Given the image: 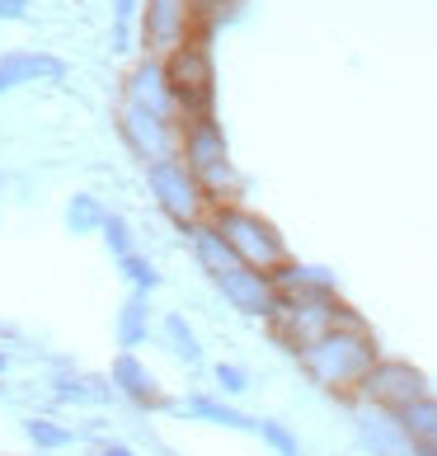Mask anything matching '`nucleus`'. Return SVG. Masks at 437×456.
<instances>
[{
  "mask_svg": "<svg viewBox=\"0 0 437 456\" xmlns=\"http://www.w3.org/2000/svg\"><path fill=\"white\" fill-rule=\"evenodd\" d=\"M296 362L320 391L339 395V400H358L362 381L372 377V367L381 362V348L372 339V330H367V320H352V325L329 330L325 339H315L311 348H301Z\"/></svg>",
  "mask_w": 437,
  "mask_h": 456,
  "instance_id": "1",
  "label": "nucleus"
},
{
  "mask_svg": "<svg viewBox=\"0 0 437 456\" xmlns=\"http://www.w3.org/2000/svg\"><path fill=\"white\" fill-rule=\"evenodd\" d=\"M207 222H212L216 235H222V240L235 249V259L249 264V268H259V273H268V278H273L278 268L292 264L287 240L278 235V226L268 222V216L240 208V202H216Z\"/></svg>",
  "mask_w": 437,
  "mask_h": 456,
  "instance_id": "2",
  "label": "nucleus"
},
{
  "mask_svg": "<svg viewBox=\"0 0 437 456\" xmlns=\"http://www.w3.org/2000/svg\"><path fill=\"white\" fill-rule=\"evenodd\" d=\"M352 320H362V315L344 306L339 292H301V297H278V311L268 320V330H273V339L287 353H301L315 339H325L329 330L352 325Z\"/></svg>",
  "mask_w": 437,
  "mask_h": 456,
  "instance_id": "3",
  "label": "nucleus"
},
{
  "mask_svg": "<svg viewBox=\"0 0 437 456\" xmlns=\"http://www.w3.org/2000/svg\"><path fill=\"white\" fill-rule=\"evenodd\" d=\"M165 76H170L174 104H179V127L198 123V118H216V61H212V33H193L183 47L165 57Z\"/></svg>",
  "mask_w": 437,
  "mask_h": 456,
  "instance_id": "4",
  "label": "nucleus"
},
{
  "mask_svg": "<svg viewBox=\"0 0 437 456\" xmlns=\"http://www.w3.org/2000/svg\"><path fill=\"white\" fill-rule=\"evenodd\" d=\"M146 183H150V198L160 202V212L170 216L174 226H183V231H198L212 216V208H216V202L207 198V189L198 183V175L179 156L150 160L146 165Z\"/></svg>",
  "mask_w": 437,
  "mask_h": 456,
  "instance_id": "5",
  "label": "nucleus"
},
{
  "mask_svg": "<svg viewBox=\"0 0 437 456\" xmlns=\"http://www.w3.org/2000/svg\"><path fill=\"white\" fill-rule=\"evenodd\" d=\"M179 160L198 175V183L207 189L212 202H231V183H235V170H231V151H226V132L216 118H198V123H183L179 127Z\"/></svg>",
  "mask_w": 437,
  "mask_h": 456,
  "instance_id": "6",
  "label": "nucleus"
},
{
  "mask_svg": "<svg viewBox=\"0 0 437 456\" xmlns=\"http://www.w3.org/2000/svg\"><path fill=\"white\" fill-rule=\"evenodd\" d=\"M424 395H433V391H428V377H424L414 362H405V358H381V362L372 367V377L362 381V391H358L362 404L385 410V414H400L405 404L424 400Z\"/></svg>",
  "mask_w": 437,
  "mask_h": 456,
  "instance_id": "7",
  "label": "nucleus"
},
{
  "mask_svg": "<svg viewBox=\"0 0 437 456\" xmlns=\"http://www.w3.org/2000/svg\"><path fill=\"white\" fill-rule=\"evenodd\" d=\"M216 292H222L231 306L240 311V315H249V320H273V311H278L273 278L259 273V268H249V264H235L231 273L216 278Z\"/></svg>",
  "mask_w": 437,
  "mask_h": 456,
  "instance_id": "8",
  "label": "nucleus"
},
{
  "mask_svg": "<svg viewBox=\"0 0 437 456\" xmlns=\"http://www.w3.org/2000/svg\"><path fill=\"white\" fill-rule=\"evenodd\" d=\"M38 80H66V61L53 53H5L0 57V94L38 86Z\"/></svg>",
  "mask_w": 437,
  "mask_h": 456,
  "instance_id": "9",
  "label": "nucleus"
},
{
  "mask_svg": "<svg viewBox=\"0 0 437 456\" xmlns=\"http://www.w3.org/2000/svg\"><path fill=\"white\" fill-rule=\"evenodd\" d=\"M358 443L372 456H414V443L405 437V428L395 424V414L372 410V404L358 414Z\"/></svg>",
  "mask_w": 437,
  "mask_h": 456,
  "instance_id": "10",
  "label": "nucleus"
},
{
  "mask_svg": "<svg viewBox=\"0 0 437 456\" xmlns=\"http://www.w3.org/2000/svg\"><path fill=\"white\" fill-rule=\"evenodd\" d=\"M109 381H113L117 395H127L132 404H142V410L146 404H160V386H156V377H150V367H142L137 353H117Z\"/></svg>",
  "mask_w": 437,
  "mask_h": 456,
  "instance_id": "11",
  "label": "nucleus"
},
{
  "mask_svg": "<svg viewBox=\"0 0 437 456\" xmlns=\"http://www.w3.org/2000/svg\"><path fill=\"white\" fill-rule=\"evenodd\" d=\"M193 259H198V268H203L212 282L222 278V273H231L235 264H240V259H235V249L222 240V235H216L212 222H203V226L193 231Z\"/></svg>",
  "mask_w": 437,
  "mask_h": 456,
  "instance_id": "12",
  "label": "nucleus"
},
{
  "mask_svg": "<svg viewBox=\"0 0 437 456\" xmlns=\"http://www.w3.org/2000/svg\"><path fill=\"white\" fill-rule=\"evenodd\" d=\"M146 339H150V301H146V292H132L123 301V311H117V348L132 353Z\"/></svg>",
  "mask_w": 437,
  "mask_h": 456,
  "instance_id": "13",
  "label": "nucleus"
},
{
  "mask_svg": "<svg viewBox=\"0 0 437 456\" xmlns=\"http://www.w3.org/2000/svg\"><path fill=\"white\" fill-rule=\"evenodd\" d=\"M183 414L207 419V424H222V428H240V433H255V428H259V419H249V414L235 410V404H226V400H212V395H193L189 404H183Z\"/></svg>",
  "mask_w": 437,
  "mask_h": 456,
  "instance_id": "14",
  "label": "nucleus"
},
{
  "mask_svg": "<svg viewBox=\"0 0 437 456\" xmlns=\"http://www.w3.org/2000/svg\"><path fill=\"white\" fill-rule=\"evenodd\" d=\"M395 424L405 428L409 443H437V395H424L405 404V410L395 414Z\"/></svg>",
  "mask_w": 437,
  "mask_h": 456,
  "instance_id": "15",
  "label": "nucleus"
},
{
  "mask_svg": "<svg viewBox=\"0 0 437 456\" xmlns=\"http://www.w3.org/2000/svg\"><path fill=\"white\" fill-rule=\"evenodd\" d=\"M57 400H80V404H109L117 391H113V381H94V377H57Z\"/></svg>",
  "mask_w": 437,
  "mask_h": 456,
  "instance_id": "16",
  "label": "nucleus"
},
{
  "mask_svg": "<svg viewBox=\"0 0 437 456\" xmlns=\"http://www.w3.org/2000/svg\"><path fill=\"white\" fill-rule=\"evenodd\" d=\"M104 222H109V212L99 208V198H94V193H76L71 202H66V226H71L76 235L104 231Z\"/></svg>",
  "mask_w": 437,
  "mask_h": 456,
  "instance_id": "17",
  "label": "nucleus"
},
{
  "mask_svg": "<svg viewBox=\"0 0 437 456\" xmlns=\"http://www.w3.org/2000/svg\"><path fill=\"white\" fill-rule=\"evenodd\" d=\"M160 330H165V339H170V348H174L179 362H189V367L203 362V344H198V334L189 330V320H183V315H165Z\"/></svg>",
  "mask_w": 437,
  "mask_h": 456,
  "instance_id": "18",
  "label": "nucleus"
},
{
  "mask_svg": "<svg viewBox=\"0 0 437 456\" xmlns=\"http://www.w3.org/2000/svg\"><path fill=\"white\" fill-rule=\"evenodd\" d=\"M255 437H263V447L273 452V456H301V437L287 424H278V419H259Z\"/></svg>",
  "mask_w": 437,
  "mask_h": 456,
  "instance_id": "19",
  "label": "nucleus"
},
{
  "mask_svg": "<svg viewBox=\"0 0 437 456\" xmlns=\"http://www.w3.org/2000/svg\"><path fill=\"white\" fill-rule=\"evenodd\" d=\"M24 433H28V443L33 447H47V452H57V447H71V428H57L53 419H28L24 424Z\"/></svg>",
  "mask_w": 437,
  "mask_h": 456,
  "instance_id": "20",
  "label": "nucleus"
},
{
  "mask_svg": "<svg viewBox=\"0 0 437 456\" xmlns=\"http://www.w3.org/2000/svg\"><path fill=\"white\" fill-rule=\"evenodd\" d=\"M123 264V273H127V282H132V292H156V282H160V273H156V264H150L146 255H127V259H117Z\"/></svg>",
  "mask_w": 437,
  "mask_h": 456,
  "instance_id": "21",
  "label": "nucleus"
},
{
  "mask_svg": "<svg viewBox=\"0 0 437 456\" xmlns=\"http://www.w3.org/2000/svg\"><path fill=\"white\" fill-rule=\"evenodd\" d=\"M104 245L113 249V259L137 255V249H132V231H127V222H123L117 212H109V222H104Z\"/></svg>",
  "mask_w": 437,
  "mask_h": 456,
  "instance_id": "22",
  "label": "nucleus"
},
{
  "mask_svg": "<svg viewBox=\"0 0 437 456\" xmlns=\"http://www.w3.org/2000/svg\"><path fill=\"white\" fill-rule=\"evenodd\" d=\"M212 377H216V391H222V395H245L249 391V371L235 367V362H216Z\"/></svg>",
  "mask_w": 437,
  "mask_h": 456,
  "instance_id": "23",
  "label": "nucleus"
},
{
  "mask_svg": "<svg viewBox=\"0 0 437 456\" xmlns=\"http://www.w3.org/2000/svg\"><path fill=\"white\" fill-rule=\"evenodd\" d=\"M113 20H117V47H127L132 20H137V0H113Z\"/></svg>",
  "mask_w": 437,
  "mask_h": 456,
  "instance_id": "24",
  "label": "nucleus"
},
{
  "mask_svg": "<svg viewBox=\"0 0 437 456\" xmlns=\"http://www.w3.org/2000/svg\"><path fill=\"white\" fill-rule=\"evenodd\" d=\"M0 20L24 24V20H28V0H0Z\"/></svg>",
  "mask_w": 437,
  "mask_h": 456,
  "instance_id": "25",
  "label": "nucleus"
},
{
  "mask_svg": "<svg viewBox=\"0 0 437 456\" xmlns=\"http://www.w3.org/2000/svg\"><path fill=\"white\" fill-rule=\"evenodd\" d=\"M99 456H137V452H132V447H123V443H109V447L99 452Z\"/></svg>",
  "mask_w": 437,
  "mask_h": 456,
  "instance_id": "26",
  "label": "nucleus"
},
{
  "mask_svg": "<svg viewBox=\"0 0 437 456\" xmlns=\"http://www.w3.org/2000/svg\"><path fill=\"white\" fill-rule=\"evenodd\" d=\"M414 456H437V443H414Z\"/></svg>",
  "mask_w": 437,
  "mask_h": 456,
  "instance_id": "27",
  "label": "nucleus"
},
{
  "mask_svg": "<svg viewBox=\"0 0 437 456\" xmlns=\"http://www.w3.org/2000/svg\"><path fill=\"white\" fill-rule=\"evenodd\" d=\"M0 371H5V353H0Z\"/></svg>",
  "mask_w": 437,
  "mask_h": 456,
  "instance_id": "28",
  "label": "nucleus"
}]
</instances>
